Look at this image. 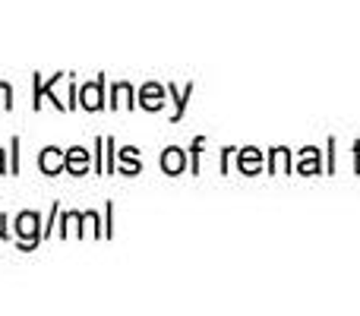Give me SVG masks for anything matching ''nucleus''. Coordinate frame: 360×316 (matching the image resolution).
I'll use <instances>...</instances> for the list:
<instances>
[{"label":"nucleus","instance_id":"7ed1b4c3","mask_svg":"<svg viewBox=\"0 0 360 316\" xmlns=\"http://www.w3.org/2000/svg\"><path fill=\"white\" fill-rule=\"evenodd\" d=\"M38 168H41L44 174H60L63 168H67V156H63L57 146H48V149L41 152V158H38Z\"/></svg>","mask_w":360,"mask_h":316},{"label":"nucleus","instance_id":"9b49d317","mask_svg":"<svg viewBox=\"0 0 360 316\" xmlns=\"http://www.w3.org/2000/svg\"><path fill=\"white\" fill-rule=\"evenodd\" d=\"M16 152H19V137L13 139V174L19 171V156H16Z\"/></svg>","mask_w":360,"mask_h":316},{"label":"nucleus","instance_id":"f257e3e1","mask_svg":"<svg viewBox=\"0 0 360 316\" xmlns=\"http://www.w3.org/2000/svg\"><path fill=\"white\" fill-rule=\"evenodd\" d=\"M16 237H19V247L22 250H35L44 237V228H41V218L38 212H19L16 215Z\"/></svg>","mask_w":360,"mask_h":316},{"label":"nucleus","instance_id":"ddd939ff","mask_svg":"<svg viewBox=\"0 0 360 316\" xmlns=\"http://www.w3.org/2000/svg\"><path fill=\"white\" fill-rule=\"evenodd\" d=\"M6 171V165H4V149H0V174Z\"/></svg>","mask_w":360,"mask_h":316},{"label":"nucleus","instance_id":"0eeeda50","mask_svg":"<svg viewBox=\"0 0 360 316\" xmlns=\"http://www.w3.org/2000/svg\"><path fill=\"white\" fill-rule=\"evenodd\" d=\"M114 99H117V101H111V105H136V101H130L133 99V89L127 86V82L114 86Z\"/></svg>","mask_w":360,"mask_h":316},{"label":"nucleus","instance_id":"9d476101","mask_svg":"<svg viewBox=\"0 0 360 316\" xmlns=\"http://www.w3.org/2000/svg\"><path fill=\"white\" fill-rule=\"evenodd\" d=\"M105 152H108V158H105V171H114V139H105Z\"/></svg>","mask_w":360,"mask_h":316},{"label":"nucleus","instance_id":"6e6552de","mask_svg":"<svg viewBox=\"0 0 360 316\" xmlns=\"http://www.w3.org/2000/svg\"><path fill=\"white\" fill-rule=\"evenodd\" d=\"M120 161H124V174H136L139 171L136 149H124V152H120Z\"/></svg>","mask_w":360,"mask_h":316},{"label":"nucleus","instance_id":"1a4fd4ad","mask_svg":"<svg viewBox=\"0 0 360 316\" xmlns=\"http://www.w3.org/2000/svg\"><path fill=\"white\" fill-rule=\"evenodd\" d=\"M0 108H13V89H10V82H0Z\"/></svg>","mask_w":360,"mask_h":316},{"label":"nucleus","instance_id":"39448f33","mask_svg":"<svg viewBox=\"0 0 360 316\" xmlns=\"http://www.w3.org/2000/svg\"><path fill=\"white\" fill-rule=\"evenodd\" d=\"M139 105L149 108V111H158V108L165 105V89L155 86V82H149V86L143 89V95H139Z\"/></svg>","mask_w":360,"mask_h":316},{"label":"nucleus","instance_id":"f03ea898","mask_svg":"<svg viewBox=\"0 0 360 316\" xmlns=\"http://www.w3.org/2000/svg\"><path fill=\"white\" fill-rule=\"evenodd\" d=\"M101 89H105V80H95V82H89V86H82L79 89V105L86 108V111H98L101 105H105V99H101Z\"/></svg>","mask_w":360,"mask_h":316},{"label":"nucleus","instance_id":"f8f14e48","mask_svg":"<svg viewBox=\"0 0 360 316\" xmlns=\"http://www.w3.org/2000/svg\"><path fill=\"white\" fill-rule=\"evenodd\" d=\"M4 225H6V215H0V237H10V231H6Z\"/></svg>","mask_w":360,"mask_h":316},{"label":"nucleus","instance_id":"423d86ee","mask_svg":"<svg viewBox=\"0 0 360 316\" xmlns=\"http://www.w3.org/2000/svg\"><path fill=\"white\" fill-rule=\"evenodd\" d=\"M162 168L168 174H180V171H184V152H180V149H168L162 156Z\"/></svg>","mask_w":360,"mask_h":316},{"label":"nucleus","instance_id":"20e7f679","mask_svg":"<svg viewBox=\"0 0 360 316\" xmlns=\"http://www.w3.org/2000/svg\"><path fill=\"white\" fill-rule=\"evenodd\" d=\"M67 171L76 174V177H82V174L89 171V152L82 149V146H73V149H67Z\"/></svg>","mask_w":360,"mask_h":316}]
</instances>
